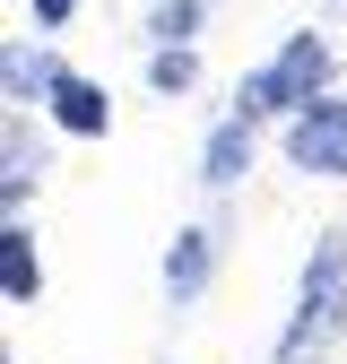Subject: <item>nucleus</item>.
<instances>
[{"mask_svg": "<svg viewBox=\"0 0 347 364\" xmlns=\"http://www.w3.org/2000/svg\"><path fill=\"white\" fill-rule=\"evenodd\" d=\"M321 87H330V43L321 35H287V53L269 70H252L235 105H243V122H260V113H304V105H321Z\"/></svg>", "mask_w": 347, "mask_h": 364, "instance_id": "f03ea898", "label": "nucleus"}, {"mask_svg": "<svg viewBox=\"0 0 347 364\" xmlns=\"http://www.w3.org/2000/svg\"><path fill=\"white\" fill-rule=\"evenodd\" d=\"M70 9L78 0H35V26H70Z\"/></svg>", "mask_w": 347, "mask_h": 364, "instance_id": "9b49d317", "label": "nucleus"}, {"mask_svg": "<svg viewBox=\"0 0 347 364\" xmlns=\"http://www.w3.org/2000/svg\"><path fill=\"white\" fill-rule=\"evenodd\" d=\"M43 96H53V122H61V130H78V139H105V130H113V105H105V87H96V78H78V70H61V61H53Z\"/></svg>", "mask_w": 347, "mask_h": 364, "instance_id": "20e7f679", "label": "nucleus"}, {"mask_svg": "<svg viewBox=\"0 0 347 364\" xmlns=\"http://www.w3.org/2000/svg\"><path fill=\"white\" fill-rule=\"evenodd\" d=\"M287 165H295V173H321V182L347 173V105H338V96L287 113Z\"/></svg>", "mask_w": 347, "mask_h": 364, "instance_id": "7ed1b4c3", "label": "nucleus"}, {"mask_svg": "<svg viewBox=\"0 0 347 364\" xmlns=\"http://www.w3.org/2000/svg\"><path fill=\"white\" fill-rule=\"evenodd\" d=\"M26 182H35V165H26V113H9V182H0V200H26Z\"/></svg>", "mask_w": 347, "mask_h": 364, "instance_id": "9d476101", "label": "nucleus"}, {"mask_svg": "<svg viewBox=\"0 0 347 364\" xmlns=\"http://www.w3.org/2000/svg\"><path fill=\"white\" fill-rule=\"evenodd\" d=\"M200 173H208V182H243V173H252V122H243V113L208 130V156H200Z\"/></svg>", "mask_w": 347, "mask_h": 364, "instance_id": "423d86ee", "label": "nucleus"}, {"mask_svg": "<svg viewBox=\"0 0 347 364\" xmlns=\"http://www.w3.org/2000/svg\"><path fill=\"white\" fill-rule=\"evenodd\" d=\"M347 330V235H321L313 260H304V295H295V321L278 338V364H321Z\"/></svg>", "mask_w": 347, "mask_h": 364, "instance_id": "f257e3e1", "label": "nucleus"}, {"mask_svg": "<svg viewBox=\"0 0 347 364\" xmlns=\"http://www.w3.org/2000/svg\"><path fill=\"white\" fill-rule=\"evenodd\" d=\"M0 287H9V304H35V295H43V269H35L26 225H9V235H0Z\"/></svg>", "mask_w": 347, "mask_h": 364, "instance_id": "0eeeda50", "label": "nucleus"}, {"mask_svg": "<svg viewBox=\"0 0 347 364\" xmlns=\"http://www.w3.org/2000/svg\"><path fill=\"white\" fill-rule=\"evenodd\" d=\"M208 269H217V243L200 235V225H191V235H174V252H165V287H174V304H191V295L208 287Z\"/></svg>", "mask_w": 347, "mask_h": 364, "instance_id": "39448f33", "label": "nucleus"}, {"mask_svg": "<svg viewBox=\"0 0 347 364\" xmlns=\"http://www.w3.org/2000/svg\"><path fill=\"white\" fill-rule=\"evenodd\" d=\"M191 78H200V61H191V43H156V53H148V87H156V96H183Z\"/></svg>", "mask_w": 347, "mask_h": 364, "instance_id": "6e6552de", "label": "nucleus"}, {"mask_svg": "<svg viewBox=\"0 0 347 364\" xmlns=\"http://www.w3.org/2000/svg\"><path fill=\"white\" fill-rule=\"evenodd\" d=\"M200 18H208V0H156V18H148V26H156V43H183Z\"/></svg>", "mask_w": 347, "mask_h": 364, "instance_id": "1a4fd4ad", "label": "nucleus"}]
</instances>
